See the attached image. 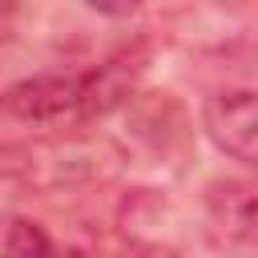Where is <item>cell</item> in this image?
<instances>
[{
	"mask_svg": "<svg viewBox=\"0 0 258 258\" xmlns=\"http://www.w3.org/2000/svg\"><path fill=\"white\" fill-rule=\"evenodd\" d=\"M117 258H181V254L169 250V246H157V242H133V246L121 250Z\"/></svg>",
	"mask_w": 258,
	"mask_h": 258,
	"instance_id": "7",
	"label": "cell"
},
{
	"mask_svg": "<svg viewBox=\"0 0 258 258\" xmlns=\"http://www.w3.org/2000/svg\"><path fill=\"white\" fill-rule=\"evenodd\" d=\"M4 157H8V173L32 189H60V185H77V181H97L113 169V149L101 137H77L64 129H56V137L12 145Z\"/></svg>",
	"mask_w": 258,
	"mask_h": 258,
	"instance_id": "2",
	"label": "cell"
},
{
	"mask_svg": "<svg viewBox=\"0 0 258 258\" xmlns=\"http://www.w3.org/2000/svg\"><path fill=\"white\" fill-rule=\"evenodd\" d=\"M202 125L210 141L238 165L258 161V113H254V89H218L202 105Z\"/></svg>",
	"mask_w": 258,
	"mask_h": 258,
	"instance_id": "3",
	"label": "cell"
},
{
	"mask_svg": "<svg viewBox=\"0 0 258 258\" xmlns=\"http://www.w3.org/2000/svg\"><path fill=\"white\" fill-rule=\"evenodd\" d=\"M0 258H56L52 238L24 214H0Z\"/></svg>",
	"mask_w": 258,
	"mask_h": 258,
	"instance_id": "5",
	"label": "cell"
},
{
	"mask_svg": "<svg viewBox=\"0 0 258 258\" xmlns=\"http://www.w3.org/2000/svg\"><path fill=\"white\" fill-rule=\"evenodd\" d=\"M93 12H101V16H113V20H121V16H133L137 8H141V0H85Z\"/></svg>",
	"mask_w": 258,
	"mask_h": 258,
	"instance_id": "6",
	"label": "cell"
},
{
	"mask_svg": "<svg viewBox=\"0 0 258 258\" xmlns=\"http://www.w3.org/2000/svg\"><path fill=\"white\" fill-rule=\"evenodd\" d=\"M141 69H145L141 52H117L85 73L28 77V81H16L0 97V109L12 121L36 125V129H73L81 121L105 117L117 105H125Z\"/></svg>",
	"mask_w": 258,
	"mask_h": 258,
	"instance_id": "1",
	"label": "cell"
},
{
	"mask_svg": "<svg viewBox=\"0 0 258 258\" xmlns=\"http://www.w3.org/2000/svg\"><path fill=\"white\" fill-rule=\"evenodd\" d=\"M206 238L222 254H250L254 246V185L222 177L206 189Z\"/></svg>",
	"mask_w": 258,
	"mask_h": 258,
	"instance_id": "4",
	"label": "cell"
}]
</instances>
